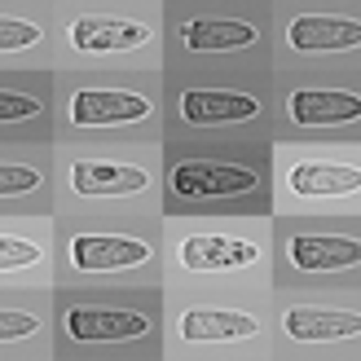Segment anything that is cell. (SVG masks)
<instances>
[{
	"label": "cell",
	"mask_w": 361,
	"mask_h": 361,
	"mask_svg": "<svg viewBox=\"0 0 361 361\" xmlns=\"http://www.w3.org/2000/svg\"><path fill=\"white\" fill-rule=\"evenodd\" d=\"M247 194H260V176L247 164H229V159H176L168 168V198L172 207L185 203H238Z\"/></svg>",
	"instance_id": "obj_1"
},
{
	"label": "cell",
	"mask_w": 361,
	"mask_h": 361,
	"mask_svg": "<svg viewBox=\"0 0 361 361\" xmlns=\"http://www.w3.org/2000/svg\"><path fill=\"white\" fill-rule=\"evenodd\" d=\"M62 331L71 344H133L150 335V317L123 304H66Z\"/></svg>",
	"instance_id": "obj_2"
},
{
	"label": "cell",
	"mask_w": 361,
	"mask_h": 361,
	"mask_svg": "<svg viewBox=\"0 0 361 361\" xmlns=\"http://www.w3.org/2000/svg\"><path fill=\"white\" fill-rule=\"evenodd\" d=\"M66 256L84 274H106V269H133L150 260V247L141 238H123V233H75L66 243Z\"/></svg>",
	"instance_id": "obj_3"
},
{
	"label": "cell",
	"mask_w": 361,
	"mask_h": 361,
	"mask_svg": "<svg viewBox=\"0 0 361 361\" xmlns=\"http://www.w3.org/2000/svg\"><path fill=\"white\" fill-rule=\"evenodd\" d=\"M286 260L295 274H339V269H357L361 243L339 238V233H291L286 238Z\"/></svg>",
	"instance_id": "obj_4"
},
{
	"label": "cell",
	"mask_w": 361,
	"mask_h": 361,
	"mask_svg": "<svg viewBox=\"0 0 361 361\" xmlns=\"http://www.w3.org/2000/svg\"><path fill=\"white\" fill-rule=\"evenodd\" d=\"M150 115V102L123 88H80L71 97V123L80 128H106V123H137Z\"/></svg>",
	"instance_id": "obj_5"
},
{
	"label": "cell",
	"mask_w": 361,
	"mask_h": 361,
	"mask_svg": "<svg viewBox=\"0 0 361 361\" xmlns=\"http://www.w3.org/2000/svg\"><path fill=\"white\" fill-rule=\"evenodd\" d=\"M150 40V27L137 18H106V13H84L71 23V44L84 53H119V49H141Z\"/></svg>",
	"instance_id": "obj_6"
},
{
	"label": "cell",
	"mask_w": 361,
	"mask_h": 361,
	"mask_svg": "<svg viewBox=\"0 0 361 361\" xmlns=\"http://www.w3.org/2000/svg\"><path fill=\"white\" fill-rule=\"evenodd\" d=\"M286 40L300 53H331V49H357L361 23L357 18H335V13H295L286 23Z\"/></svg>",
	"instance_id": "obj_7"
},
{
	"label": "cell",
	"mask_w": 361,
	"mask_h": 361,
	"mask_svg": "<svg viewBox=\"0 0 361 361\" xmlns=\"http://www.w3.org/2000/svg\"><path fill=\"white\" fill-rule=\"evenodd\" d=\"M286 111L300 128H331V123H357L361 102L357 93H339V88H295Z\"/></svg>",
	"instance_id": "obj_8"
},
{
	"label": "cell",
	"mask_w": 361,
	"mask_h": 361,
	"mask_svg": "<svg viewBox=\"0 0 361 361\" xmlns=\"http://www.w3.org/2000/svg\"><path fill=\"white\" fill-rule=\"evenodd\" d=\"M180 115L190 123H238V119H256L260 102L247 93H229V88H185Z\"/></svg>",
	"instance_id": "obj_9"
},
{
	"label": "cell",
	"mask_w": 361,
	"mask_h": 361,
	"mask_svg": "<svg viewBox=\"0 0 361 361\" xmlns=\"http://www.w3.org/2000/svg\"><path fill=\"white\" fill-rule=\"evenodd\" d=\"M282 331L300 339V344H322V339H357L361 317L357 313H335V309H309V304H295L286 309Z\"/></svg>",
	"instance_id": "obj_10"
},
{
	"label": "cell",
	"mask_w": 361,
	"mask_h": 361,
	"mask_svg": "<svg viewBox=\"0 0 361 361\" xmlns=\"http://www.w3.org/2000/svg\"><path fill=\"white\" fill-rule=\"evenodd\" d=\"M75 194H137L146 190V172L133 164H106V159H75L71 164Z\"/></svg>",
	"instance_id": "obj_11"
},
{
	"label": "cell",
	"mask_w": 361,
	"mask_h": 361,
	"mask_svg": "<svg viewBox=\"0 0 361 361\" xmlns=\"http://www.w3.org/2000/svg\"><path fill=\"white\" fill-rule=\"evenodd\" d=\"M180 40L194 53H229L256 44V27L243 23V18H190L180 27Z\"/></svg>",
	"instance_id": "obj_12"
},
{
	"label": "cell",
	"mask_w": 361,
	"mask_h": 361,
	"mask_svg": "<svg viewBox=\"0 0 361 361\" xmlns=\"http://www.w3.org/2000/svg\"><path fill=\"white\" fill-rule=\"evenodd\" d=\"M256 260V247L238 243V238H212V233H194V238L180 243V264L194 269V274H207V269H238Z\"/></svg>",
	"instance_id": "obj_13"
},
{
	"label": "cell",
	"mask_w": 361,
	"mask_h": 361,
	"mask_svg": "<svg viewBox=\"0 0 361 361\" xmlns=\"http://www.w3.org/2000/svg\"><path fill=\"white\" fill-rule=\"evenodd\" d=\"M180 335L190 344H207V339H247L256 335V317L251 313H229V309H190L180 317Z\"/></svg>",
	"instance_id": "obj_14"
},
{
	"label": "cell",
	"mask_w": 361,
	"mask_h": 361,
	"mask_svg": "<svg viewBox=\"0 0 361 361\" xmlns=\"http://www.w3.org/2000/svg\"><path fill=\"white\" fill-rule=\"evenodd\" d=\"M357 180H361L357 164L344 168V164H313L309 159V164L291 168V190L295 194H353Z\"/></svg>",
	"instance_id": "obj_15"
},
{
	"label": "cell",
	"mask_w": 361,
	"mask_h": 361,
	"mask_svg": "<svg viewBox=\"0 0 361 361\" xmlns=\"http://www.w3.org/2000/svg\"><path fill=\"white\" fill-rule=\"evenodd\" d=\"M44 115V102L35 93H18V88H0V123H18V119H35Z\"/></svg>",
	"instance_id": "obj_16"
},
{
	"label": "cell",
	"mask_w": 361,
	"mask_h": 361,
	"mask_svg": "<svg viewBox=\"0 0 361 361\" xmlns=\"http://www.w3.org/2000/svg\"><path fill=\"white\" fill-rule=\"evenodd\" d=\"M44 176L27 168V164H0V198H18V194H31L40 190Z\"/></svg>",
	"instance_id": "obj_17"
},
{
	"label": "cell",
	"mask_w": 361,
	"mask_h": 361,
	"mask_svg": "<svg viewBox=\"0 0 361 361\" xmlns=\"http://www.w3.org/2000/svg\"><path fill=\"white\" fill-rule=\"evenodd\" d=\"M40 44V27L27 18H0V49H27Z\"/></svg>",
	"instance_id": "obj_18"
},
{
	"label": "cell",
	"mask_w": 361,
	"mask_h": 361,
	"mask_svg": "<svg viewBox=\"0 0 361 361\" xmlns=\"http://www.w3.org/2000/svg\"><path fill=\"white\" fill-rule=\"evenodd\" d=\"M40 260V247L23 238H0V269H23Z\"/></svg>",
	"instance_id": "obj_19"
},
{
	"label": "cell",
	"mask_w": 361,
	"mask_h": 361,
	"mask_svg": "<svg viewBox=\"0 0 361 361\" xmlns=\"http://www.w3.org/2000/svg\"><path fill=\"white\" fill-rule=\"evenodd\" d=\"M40 331L35 313H18V309H0V339H27Z\"/></svg>",
	"instance_id": "obj_20"
}]
</instances>
